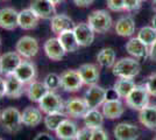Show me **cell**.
<instances>
[{
  "label": "cell",
  "instance_id": "25",
  "mask_svg": "<svg viewBox=\"0 0 156 140\" xmlns=\"http://www.w3.org/2000/svg\"><path fill=\"white\" fill-rule=\"evenodd\" d=\"M40 16L30 8H26L19 12V27L23 31H32L39 25Z\"/></svg>",
  "mask_w": 156,
  "mask_h": 140
},
{
  "label": "cell",
  "instance_id": "1",
  "mask_svg": "<svg viewBox=\"0 0 156 140\" xmlns=\"http://www.w3.org/2000/svg\"><path fill=\"white\" fill-rule=\"evenodd\" d=\"M141 71V64L134 57H122L115 61L112 73L118 78H134Z\"/></svg>",
  "mask_w": 156,
  "mask_h": 140
},
{
  "label": "cell",
  "instance_id": "49",
  "mask_svg": "<svg viewBox=\"0 0 156 140\" xmlns=\"http://www.w3.org/2000/svg\"><path fill=\"white\" fill-rule=\"evenodd\" d=\"M153 140H156V137H155V138H154V139H153Z\"/></svg>",
  "mask_w": 156,
  "mask_h": 140
},
{
  "label": "cell",
  "instance_id": "4",
  "mask_svg": "<svg viewBox=\"0 0 156 140\" xmlns=\"http://www.w3.org/2000/svg\"><path fill=\"white\" fill-rule=\"evenodd\" d=\"M150 95L146 85H135L132 92L126 98V105L133 110L141 111L142 109L149 105Z\"/></svg>",
  "mask_w": 156,
  "mask_h": 140
},
{
  "label": "cell",
  "instance_id": "17",
  "mask_svg": "<svg viewBox=\"0 0 156 140\" xmlns=\"http://www.w3.org/2000/svg\"><path fill=\"white\" fill-rule=\"evenodd\" d=\"M14 75L22 83L29 84V83H32L33 81H35L37 71H36V67H35V64L33 62L27 60H22V62L20 63V66L14 71Z\"/></svg>",
  "mask_w": 156,
  "mask_h": 140
},
{
  "label": "cell",
  "instance_id": "39",
  "mask_svg": "<svg viewBox=\"0 0 156 140\" xmlns=\"http://www.w3.org/2000/svg\"><path fill=\"white\" fill-rule=\"evenodd\" d=\"M91 135H92V130L87 128V127H84V128L78 130L76 140H91Z\"/></svg>",
  "mask_w": 156,
  "mask_h": 140
},
{
  "label": "cell",
  "instance_id": "29",
  "mask_svg": "<svg viewBox=\"0 0 156 140\" xmlns=\"http://www.w3.org/2000/svg\"><path fill=\"white\" fill-rule=\"evenodd\" d=\"M57 38H58L59 42L62 43V46H63L66 53H75L80 47L78 45V41L76 39L75 33H73V29L61 33L59 35H57Z\"/></svg>",
  "mask_w": 156,
  "mask_h": 140
},
{
  "label": "cell",
  "instance_id": "3",
  "mask_svg": "<svg viewBox=\"0 0 156 140\" xmlns=\"http://www.w3.org/2000/svg\"><path fill=\"white\" fill-rule=\"evenodd\" d=\"M0 120L4 130L8 133H16L22 125L21 112L16 107L13 106L6 107L5 110H2Z\"/></svg>",
  "mask_w": 156,
  "mask_h": 140
},
{
  "label": "cell",
  "instance_id": "21",
  "mask_svg": "<svg viewBox=\"0 0 156 140\" xmlns=\"http://www.w3.org/2000/svg\"><path fill=\"white\" fill-rule=\"evenodd\" d=\"M126 50L134 59H146L149 56V47L143 43L137 36L129 39L126 43Z\"/></svg>",
  "mask_w": 156,
  "mask_h": 140
},
{
  "label": "cell",
  "instance_id": "41",
  "mask_svg": "<svg viewBox=\"0 0 156 140\" xmlns=\"http://www.w3.org/2000/svg\"><path fill=\"white\" fill-rule=\"evenodd\" d=\"M34 140H55V139L52 138L51 134L47 133V132H40V133L34 138Z\"/></svg>",
  "mask_w": 156,
  "mask_h": 140
},
{
  "label": "cell",
  "instance_id": "38",
  "mask_svg": "<svg viewBox=\"0 0 156 140\" xmlns=\"http://www.w3.org/2000/svg\"><path fill=\"white\" fill-rule=\"evenodd\" d=\"M91 140H108V135L103 128H96L92 130Z\"/></svg>",
  "mask_w": 156,
  "mask_h": 140
},
{
  "label": "cell",
  "instance_id": "23",
  "mask_svg": "<svg viewBox=\"0 0 156 140\" xmlns=\"http://www.w3.org/2000/svg\"><path fill=\"white\" fill-rule=\"evenodd\" d=\"M42 111L40 110V107L34 106H27L22 112H21V117H22V124L25 126L28 127H36L43 120V116H42Z\"/></svg>",
  "mask_w": 156,
  "mask_h": 140
},
{
  "label": "cell",
  "instance_id": "19",
  "mask_svg": "<svg viewBox=\"0 0 156 140\" xmlns=\"http://www.w3.org/2000/svg\"><path fill=\"white\" fill-rule=\"evenodd\" d=\"M75 26L76 25L73 23L71 18L65 14H55L50 19V28L52 33H55L56 35H59L66 31H72Z\"/></svg>",
  "mask_w": 156,
  "mask_h": 140
},
{
  "label": "cell",
  "instance_id": "16",
  "mask_svg": "<svg viewBox=\"0 0 156 140\" xmlns=\"http://www.w3.org/2000/svg\"><path fill=\"white\" fill-rule=\"evenodd\" d=\"M43 50L46 53L47 57L51 61H61L66 54L62 43L59 42L58 38L48 39L43 45Z\"/></svg>",
  "mask_w": 156,
  "mask_h": 140
},
{
  "label": "cell",
  "instance_id": "37",
  "mask_svg": "<svg viewBox=\"0 0 156 140\" xmlns=\"http://www.w3.org/2000/svg\"><path fill=\"white\" fill-rule=\"evenodd\" d=\"M142 0H125V11L136 12L141 8Z\"/></svg>",
  "mask_w": 156,
  "mask_h": 140
},
{
  "label": "cell",
  "instance_id": "52",
  "mask_svg": "<svg viewBox=\"0 0 156 140\" xmlns=\"http://www.w3.org/2000/svg\"><path fill=\"white\" fill-rule=\"evenodd\" d=\"M142 1H143V0H142Z\"/></svg>",
  "mask_w": 156,
  "mask_h": 140
},
{
  "label": "cell",
  "instance_id": "10",
  "mask_svg": "<svg viewBox=\"0 0 156 140\" xmlns=\"http://www.w3.org/2000/svg\"><path fill=\"white\" fill-rule=\"evenodd\" d=\"M29 8L37 14L40 19L50 20L56 13V5L50 0H30Z\"/></svg>",
  "mask_w": 156,
  "mask_h": 140
},
{
  "label": "cell",
  "instance_id": "51",
  "mask_svg": "<svg viewBox=\"0 0 156 140\" xmlns=\"http://www.w3.org/2000/svg\"><path fill=\"white\" fill-rule=\"evenodd\" d=\"M0 57H1V55H0Z\"/></svg>",
  "mask_w": 156,
  "mask_h": 140
},
{
  "label": "cell",
  "instance_id": "28",
  "mask_svg": "<svg viewBox=\"0 0 156 140\" xmlns=\"http://www.w3.org/2000/svg\"><path fill=\"white\" fill-rule=\"evenodd\" d=\"M104 118L105 117L103 112H100L98 109H90L83 117L85 127H87L90 130L101 128L103 124H104Z\"/></svg>",
  "mask_w": 156,
  "mask_h": 140
},
{
  "label": "cell",
  "instance_id": "9",
  "mask_svg": "<svg viewBox=\"0 0 156 140\" xmlns=\"http://www.w3.org/2000/svg\"><path fill=\"white\" fill-rule=\"evenodd\" d=\"M22 62V57L18 52H8L1 55L0 57V75H11L14 74L16 68Z\"/></svg>",
  "mask_w": 156,
  "mask_h": 140
},
{
  "label": "cell",
  "instance_id": "45",
  "mask_svg": "<svg viewBox=\"0 0 156 140\" xmlns=\"http://www.w3.org/2000/svg\"><path fill=\"white\" fill-rule=\"evenodd\" d=\"M151 8H153V11L156 13V0H153V4H151Z\"/></svg>",
  "mask_w": 156,
  "mask_h": 140
},
{
  "label": "cell",
  "instance_id": "24",
  "mask_svg": "<svg viewBox=\"0 0 156 140\" xmlns=\"http://www.w3.org/2000/svg\"><path fill=\"white\" fill-rule=\"evenodd\" d=\"M49 91L50 90L46 87L44 82H40V81H33L26 88L28 99L30 102H34V103H40Z\"/></svg>",
  "mask_w": 156,
  "mask_h": 140
},
{
  "label": "cell",
  "instance_id": "30",
  "mask_svg": "<svg viewBox=\"0 0 156 140\" xmlns=\"http://www.w3.org/2000/svg\"><path fill=\"white\" fill-rule=\"evenodd\" d=\"M135 83L132 78H119L113 85V90L117 92L119 98L126 99L127 96L132 92V90L135 88Z\"/></svg>",
  "mask_w": 156,
  "mask_h": 140
},
{
  "label": "cell",
  "instance_id": "12",
  "mask_svg": "<svg viewBox=\"0 0 156 140\" xmlns=\"http://www.w3.org/2000/svg\"><path fill=\"white\" fill-rule=\"evenodd\" d=\"M19 27V12L12 7H4L0 9V28L14 31Z\"/></svg>",
  "mask_w": 156,
  "mask_h": 140
},
{
  "label": "cell",
  "instance_id": "13",
  "mask_svg": "<svg viewBox=\"0 0 156 140\" xmlns=\"http://www.w3.org/2000/svg\"><path fill=\"white\" fill-rule=\"evenodd\" d=\"M73 33L80 47H89L94 41L96 33L87 22H79L78 25H76L73 28Z\"/></svg>",
  "mask_w": 156,
  "mask_h": 140
},
{
  "label": "cell",
  "instance_id": "46",
  "mask_svg": "<svg viewBox=\"0 0 156 140\" xmlns=\"http://www.w3.org/2000/svg\"><path fill=\"white\" fill-rule=\"evenodd\" d=\"M50 1H51L52 4H55V5H58L59 2H62L63 0H50Z\"/></svg>",
  "mask_w": 156,
  "mask_h": 140
},
{
  "label": "cell",
  "instance_id": "2",
  "mask_svg": "<svg viewBox=\"0 0 156 140\" xmlns=\"http://www.w3.org/2000/svg\"><path fill=\"white\" fill-rule=\"evenodd\" d=\"M87 23L90 25L94 33L104 34L107 33L112 28L113 20L110 13L105 9H96L89 14L87 16Z\"/></svg>",
  "mask_w": 156,
  "mask_h": 140
},
{
  "label": "cell",
  "instance_id": "50",
  "mask_svg": "<svg viewBox=\"0 0 156 140\" xmlns=\"http://www.w3.org/2000/svg\"><path fill=\"white\" fill-rule=\"evenodd\" d=\"M0 140H4V139H2V138H0Z\"/></svg>",
  "mask_w": 156,
  "mask_h": 140
},
{
  "label": "cell",
  "instance_id": "20",
  "mask_svg": "<svg viewBox=\"0 0 156 140\" xmlns=\"http://www.w3.org/2000/svg\"><path fill=\"white\" fill-rule=\"evenodd\" d=\"M78 73H79L82 80H83V83L85 85H89V87L97 84L99 77H100L99 68L96 64H92V63L82 64L78 69Z\"/></svg>",
  "mask_w": 156,
  "mask_h": 140
},
{
  "label": "cell",
  "instance_id": "42",
  "mask_svg": "<svg viewBox=\"0 0 156 140\" xmlns=\"http://www.w3.org/2000/svg\"><path fill=\"white\" fill-rule=\"evenodd\" d=\"M4 96H6V81L0 77V98H2Z\"/></svg>",
  "mask_w": 156,
  "mask_h": 140
},
{
  "label": "cell",
  "instance_id": "32",
  "mask_svg": "<svg viewBox=\"0 0 156 140\" xmlns=\"http://www.w3.org/2000/svg\"><path fill=\"white\" fill-rule=\"evenodd\" d=\"M66 118H68V114L64 113L63 111L62 112H54V113L46 114V117L43 118V123L49 131L55 132L59 124Z\"/></svg>",
  "mask_w": 156,
  "mask_h": 140
},
{
  "label": "cell",
  "instance_id": "48",
  "mask_svg": "<svg viewBox=\"0 0 156 140\" xmlns=\"http://www.w3.org/2000/svg\"><path fill=\"white\" fill-rule=\"evenodd\" d=\"M1 112H2V111H0V117H1Z\"/></svg>",
  "mask_w": 156,
  "mask_h": 140
},
{
  "label": "cell",
  "instance_id": "18",
  "mask_svg": "<svg viewBox=\"0 0 156 140\" xmlns=\"http://www.w3.org/2000/svg\"><path fill=\"white\" fill-rule=\"evenodd\" d=\"M103 107V114H104L105 118L107 119H118L120 118L125 112V107L122 102L115 98V99H106L104 102V104L101 105Z\"/></svg>",
  "mask_w": 156,
  "mask_h": 140
},
{
  "label": "cell",
  "instance_id": "6",
  "mask_svg": "<svg viewBox=\"0 0 156 140\" xmlns=\"http://www.w3.org/2000/svg\"><path fill=\"white\" fill-rule=\"evenodd\" d=\"M40 110L46 114L54 113V112H62L64 111L65 103L62 97L55 91H49L39 103Z\"/></svg>",
  "mask_w": 156,
  "mask_h": 140
},
{
  "label": "cell",
  "instance_id": "5",
  "mask_svg": "<svg viewBox=\"0 0 156 140\" xmlns=\"http://www.w3.org/2000/svg\"><path fill=\"white\" fill-rule=\"evenodd\" d=\"M39 49L40 46L37 40L29 35L20 38L15 45V52H18L21 55V57L26 60H30L33 57H35L39 53Z\"/></svg>",
  "mask_w": 156,
  "mask_h": 140
},
{
  "label": "cell",
  "instance_id": "35",
  "mask_svg": "<svg viewBox=\"0 0 156 140\" xmlns=\"http://www.w3.org/2000/svg\"><path fill=\"white\" fill-rule=\"evenodd\" d=\"M144 85L147 88V90H148L150 96L156 97V73L150 74L149 76L147 77Z\"/></svg>",
  "mask_w": 156,
  "mask_h": 140
},
{
  "label": "cell",
  "instance_id": "34",
  "mask_svg": "<svg viewBox=\"0 0 156 140\" xmlns=\"http://www.w3.org/2000/svg\"><path fill=\"white\" fill-rule=\"evenodd\" d=\"M44 84L50 91H55L61 88V76L55 73L48 74L44 77Z\"/></svg>",
  "mask_w": 156,
  "mask_h": 140
},
{
  "label": "cell",
  "instance_id": "11",
  "mask_svg": "<svg viewBox=\"0 0 156 140\" xmlns=\"http://www.w3.org/2000/svg\"><path fill=\"white\" fill-rule=\"evenodd\" d=\"M64 110L65 113L72 118H83L90 109L87 106L84 98L73 97L71 99L66 100Z\"/></svg>",
  "mask_w": 156,
  "mask_h": 140
},
{
  "label": "cell",
  "instance_id": "26",
  "mask_svg": "<svg viewBox=\"0 0 156 140\" xmlns=\"http://www.w3.org/2000/svg\"><path fill=\"white\" fill-rule=\"evenodd\" d=\"M115 33L119 36L129 38L135 33V21L132 16H122L115 23Z\"/></svg>",
  "mask_w": 156,
  "mask_h": 140
},
{
  "label": "cell",
  "instance_id": "27",
  "mask_svg": "<svg viewBox=\"0 0 156 140\" xmlns=\"http://www.w3.org/2000/svg\"><path fill=\"white\" fill-rule=\"evenodd\" d=\"M139 120L144 127L156 131V105H148L139 113Z\"/></svg>",
  "mask_w": 156,
  "mask_h": 140
},
{
  "label": "cell",
  "instance_id": "31",
  "mask_svg": "<svg viewBox=\"0 0 156 140\" xmlns=\"http://www.w3.org/2000/svg\"><path fill=\"white\" fill-rule=\"evenodd\" d=\"M98 63L104 68H112L115 63V52L113 48H103L97 54Z\"/></svg>",
  "mask_w": 156,
  "mask_h": 140
},
{
  "label": "cell",
  "instance_id": "8",
  "mask_svg": "<svg viewBox=\"0 0 156 140\" xmlns=\"http://www.w3.org/2000/svg\"><path fill=\"white\" fill-rule=\"evenodd\" d=\"M107 96V91L104 88L99 87L97 84L90 85L84 95V99L87 104L89 109H98L104 104Z\"/></svg>",
  "mask_w": 156,
  "mask_h": 140
},
{
  "label": "cell",
  "instance_id": "44",
  "mask_svg": "<svg viewBox=\"0 0 156 140\" xmlns=\"http://www.w3.org/2000/svg\"><path fill=\"white\" fill-rule=\"evenodd\" d=\"M151 27L156 31V14L154 15V18L151 19Z\"/></svg>",
  "mask_w": 156,
  "mask_h": 140
},
{
  "label": "cell",
  "instance_id": "22",
  "mask_svg": "<svg viewBox=\"0 0 156 140\" xmlns=\"http://www.w3.org/2000/svg\"><path fill=\"white\" fill-rule=\"evenodd\" d=\"M55 133L59 140H76L78 133L77 125L72 120L66 118L59 124L58 127L55 131Z\"/></svg>",
  "mask_w": 156,
  "mask_h": 140
},
{
  "label": "cell",
  "instance_id": "36",
  "mask_svg": "<svg viewBox=\"0 0 156 140\" xmlns=\"http://www.w3.org/2000/svg\"><path fill=\"white\" fill-rule=\"evenodd\" d=\"M108 9L112 12H122L125 11V0H106Z\"/></svg>",
  "mask_w": 156,
  "mask_h": 140
},
{
  "label": "cell",
  "instance_id": "15",
  "mask_svg": "<svg viewBox=\"0 0 156 140\" xmlns=\"http://www.w3.org/2000/svg\"><path fill=\"white\" fill-rule=\"evenodd\" d=\"M5 81H6V97L8 98L18 99L26 91L25 88L26 84L22 83L14 74L5 76Z\"/></svg>",
  "mask_w": 156,
  "mask_h": 140
},
{
  "label": "cell",
  "instance_id": "7",
  "mask_svg": "<svg viewBox=\"0 0 156 140\" xmlns=\"http://www.w3.org/2000/svg\"><path fill=\"white\" fill-rule=\"evenodd\" d=\"M84 85L78 70H66L61 75V88L66 92H77Z\"/></svg>",
  "mask_w": 156,
  "mask_h": 140
},
{
  "label": "cell",
  "instance_id": "43",
  "mask_svg": "<svg viewBox=\"0 0 156 140\" xmlns=\"http://www.w3.org/2000/svg\"><path fill=\"white\" fill-rule=\"evenodd\" d=\"M149 59L156 62V41L151 46H149Z\"/></svg>",
  "mask_w": 156,
  "mask_h": 140
},
{
  "label": "cell",
  "instance_id": "40",
  "mask_svg": "<svg viewBox=\"0 0 156 140\" xmlns=\"http://www.w3.org/2000/svg\"><path fill=\"white\" fill-rule=\"evenodd\" d=\"M94 0H73L75 5L78 7H82V8H85V7H89L92 5Z\"/></svg>",
  "mask_w": 156,
  "mask_h": 140
},
{
  "label": "cell",
  "instance_id": "47",
  "mask_svg": "<svg viewBox=\"0 0 156 140\" xmlns=\"http://www.w3.org/2000/svg\"><path fill=\"white\" fill-rule=\"evenodd\" d=\"M1 41L2 40H1V36H0V46H1Z\"/></svg>",
  "mask_w": 156,
  "mask_h": 140
},
{
  "label": "cell",
  "instance_id": "33",
  "mask_svg": "<svg viewBox=\"0 0 156 140\" xmlns=\"http://www.w3.org/2000/svg\"><path fill=\"white\" fill-rule=\"evenodd\" d=\"M137 38L149 47L156 41V31L151 26L142 27L137 33Z\"/></svg>",
  "mask_w": 156,
  "mask_h": 140
},
{
  "label": "cell",
  "instance_id": "14",
  "mask_svg": "<svg viewBox=\"0 0 156 140\" xmlns=\"http://www.w3.org/2000/svg\"><path fill=\"white\" fill-rule=\"evenodd\" d=\"M113 134L117 140H137L140 130L136 125L129 123H119L113 130Z\"/></svg>",
  "mask_w": 156,
  "mask_h": 140
}]
</instances>
